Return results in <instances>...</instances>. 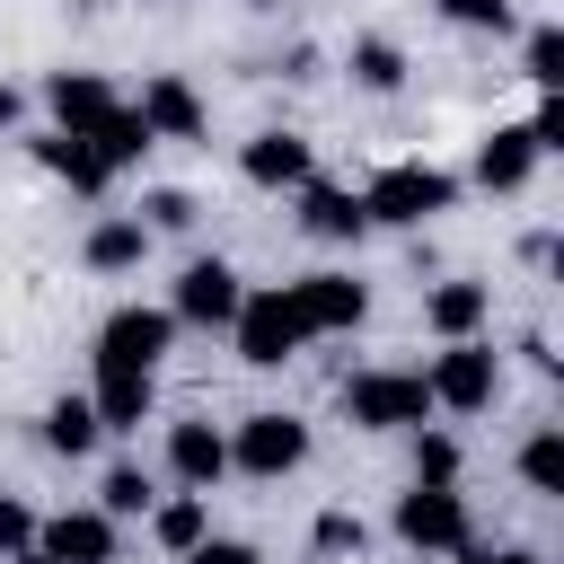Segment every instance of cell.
Instances as JSON below:
<instances>
[{
  "instance_id": "6da1fadb",
  "label": "cell",
  "mask_w": 564,
  "mask_h": 564,
  "mask_svg": "<svg viewBox=\"0 0 564 564\" xmlns=\"http://www.w3.org/2000/svg\"><path fill=\"white\" fill-rule=\"evenodd\" d=\"M449 203H458V176H449V167H423V159H397V167H379V176L361 185L370 229H423V220H441Z\"/></svg>"
},
{
  "instance_id": "7a4b0ae2",
  "label": "cell",
  "mask_w": 564,
  "mask_h": 564,
  "mask_svg": "<svg viewBox=\"0 0 564 564\" xmlns=\"http://www.w3.org/2000/svg\"><path fill=\"white\" fill-rule=\"evenodd\" d=\"M229 344H238V361H247V370H282V361H300V352H308V326H300L291 282L247 291V300H238V317H229Z\"/></svg>"
},
{
  "instance_id": "3957f363",
  "label": "cell",
  "mask_w": 564,
  "mask_h": 564,
  "mask_svg": "<svg viewBox=\"0 0 564 564\" xmlns=\"http://www.w3.org/2000/svg\"><path fill=\"white\" fill-rule=\"evenodd\" d=\"M335 414L352 432H414V423H432V388H423V370H352L335 388Z\"/></svg>"
},
{
  "instance_id": "277c9868",
  "label": "cell",
  "mask_w": 564,
  "mask_h": 564,
  "mask_svg": "<svg viewBox=\"0 0 564 564\" xmlns=\"http://www.w3.org/2000/svg\"><path fill=\"white\" fill-rule=\"evenodd\" d=\"M308 467V423L282 414V405H256L229 423V476H256V485H282Z\"/></svg>"
},
{
  "instance_id": "5b68a950",
  "label": "cell",
  "mask_w": 564,
  "mask_h": 564,
  "mask_svg": "<svg viewBox=\"0 0 564 564\" xmlns=\"http://www.w3.org/2000/svg\"><path fill=\"white\" fill-rule=\"evenodd\" d=\"M423 388H432V414H485V405L502 397V352H494L485 335H458V344L432 352Z\"/></svg>"
},
{
  "instance_id": "8992f818",
  "label": "cell",
  "mask_w": 564,
  "mask_h": 564,
  "mask_svg": "<svg viewBox=\"0 0 564 564\" xmlns=\"http://www.w3.org/2000/svg\"><path fill=\"white\" fill-rule=\"evenodd\" d=\"M388 529H397V546H414V555H458V546H476V520H467V494H458V485H405L397 511H388Z\"/></svg>"
},
{
  "instance_id": "52a82bcc",
  "label": "cell",
  "mask_w": 564,
  "mask_h": 564,
  "mask_svg": "<svg viewBox=\"0 0 564 564\" xmlns=\"http://www.w3.org/2000/svg\"><path fill=\"white\" fill-rule=\"evenodd\" d=\"M176 352V317L167 308H115L106 326H97V370H159Z\"/></svg>"
},
{
  "instance_id": "ba28073f",
  "label": "cell",
  "mask_w": 564,
  "mask_h": 564,
  "mask_svg": "<svg viewBox=\"0 0 564 564\" xmlns=\"http://www.w3.org/2000/svg\"><path fill=\"white\" fill-rule=\"evenodd\" d=\"M238 300H247L238 264H220V256H185V273H176V291H167V317H176V326H229Z\"/></svg>"
},
{
  "instance_id": "9c48e42d",
  "label": "cell",
  "mask_w": 564,
  "mask_h": 564,
  "mask_svg": "<svg viewBox=\"0 0 564 564\" xmlns=\"http://www.w3.org/2000/svg\"><path fill=\"white\" fill-rule=\"evenodd\" d=\"M291 300H300L308 344H317V335H352V326L370 317V282H361V273H335V264H326V273H300Z\"/></svg>"
},
{
  "instance_id": "30bf717a",
  "label": "cell",
  "mask_w": 564,
  "mask_h": 564,
  "mask_svg": "<svg viewBox=\"0 0 564 564\" xmlns=\"http://www.w3.org/2000/svg\"><path fill=\"white\" fill-rule=\"evenodd\" d=\"M132 106H141L150 141H212V106L194 97V79H185V70H150Z\"/></svg>"
},
{
  "instance_id": "8fae6325",
  "label": "cell",
  "mask_w": 564,
  "mask_h": 564,
  "mask_svg": "<svg viewBox=\"0 0 564 564\" xmlns=\"http://www.w3.org/2000/svg\"><path fill=\"white\" fill-rule=\"evenodd\" d=\"M238 176H247L256 194H300V185L317 176V141H308V132H282V123H273V132H256V141L238 150Z\"/></svg>"
},
{
  "instance_id": "7c38bea8",
  "label": "cell",
  "mask_w": 564,
  "mask_h": 564,
  "mask_svg": "<svg viewBox=\"0 0 564 564\" xmlns=\"http://www.w3.org/2000/svg\"><path fill=\"white\" fill-rule=\"evenodd\" d=\"M123 520H106L97 502H79V511H53V520H35V555L44 564H115V538Z\"/></svg>"
},
{
  "instance_id": "4fadbf2b",
  "label": "cell",
  "mask_w": 564,
  "mask_h": 564,
  "mask_svg": "<svg viewBox=\"0 0 564 564\" xmlns=\"http://www.w3.org/2000/svg\"><path fill=\"white\" fill-rule=\"evenodd\" d=\"M300 229L317 238V247H352V238H370V212H361V185H326V176H308L300 194Z\"/></svg>"
},
{
  "instance_id": "5bb4252c",
  "label": "cell",
  "mask_w": 564,
  "mask_h": 564,
  "mask_svg": "<svg viewBox=\"0 0 564 564\" xmlns=\"http://www.w3.org/2000/svg\"><path fill=\"white\" fill-rule=\"evenodd\" d=\"M167 476H176L185 494H212V485L229 476V432H220V423H203V414L167 423Z\"/></svg>"
},
{
  "instance_id": "9a60e30c",
  "label": "cell",
  "mask_w": 564,
  "mask_h": 564,
  "mask_svg": "<svg viewBox=\"0 0 564 564\" xmlns=\"http://www.w3.org/2000/svg\"><path fill=\"white\" fill-rule=\"evenodd\" d=\"M538 159H546V150L529 141V123H494V132L476 141V167H467V176H476L485 194H520V185L538 176Z\"/></svg>"
},
{
  "instance_id": "2e32d148",
  "label": "cell",
  "mask_w": 564,
  "mask_h": 564,
  "mask_svg": "<svg viewBox=\"0 0 564 564\" xmlns=\"http://www.w3.org/2000/svg\"><path fill=\"white\" fill-rule=\"evenodd\" d=\"M44 106H53V123H62V132H97L123 97L106 88V70H44Z\"/></svg>"
},
{
  "instance_id": "e0dca14e",
  "label": "cell",
  "mask_w": 564,
  "mask_h": 564,
  "mask_svg": "<svg viewBox=\"0 0 564 564\" xmlns=\"http://www.w3.org/2000/svg\"><path fill=\"white\" fill-rule=\"evenodd\" d=\"M26 150H35V167H44V176H62V185H70V194H88V203L115 185V167H106V159H97L79 132H62V123H53V132H35Z\"/></svg>"
},
{
  "instance_id": "ac0fdd59",
  "label": "cell",
  "mask_w": 564,
  "mask_h": 564,
  "mask_svg": "<svg viewBox=\"0 0 564 564\" xmlns=\"http://www.w3.org/2000/svg\"><path fill=\"white\" fill-rule=\"evenodd\" d=\"M88 405H97V423H106V432H141V423H150V405H159V370H97Z\"/></svg>"
},
{
  "instance_id": "d6986e66",
  "label": "cell",
  "mask_w": 564,
  "mask_h": 564,
  "mask_svg": "<svg viewBox=\"0 0 564 564\" xmlns=\"http://www.w3.org/2000/svg\"><path fill=\"white\" fill-rule=\"evenodd\" d=\"M485 317H494V291H485V282H432V291H423V326H432L441 344L485 335Z\"/></svg>"
},
{
  "instance_id": "ffe728a7",
  "label": "cell",
  "mask_w": 564,
  "mask_h": 564,
  "mask_svg": "<svg viewBox=\"0 0 564 564\" xmlns=\"http://www.w3.org/2000/svg\"><path fill=\"white\" fill-rule=\"evenodd\" d=\"M79 256H88V273H141V256H150V229H141V212H115V220H97V229L79 238Z\"/></svg>"
},
{
  "instance_id": "44dd1931",
  "label": "cell",
  "mask_w": 564,
  "mask_h": 564,
  "mask_svg": "<svg viewBox=\"0 0 564 564\" xmlns=\"http://www.w3.org/2000/svg\"><path fill=\"white\" fill-rule=\"evenodd\" d=\"M141 520H150V538H159L167 555H185V546H203V538H212V494H159Z\"/></svg>"
},
{
  "instance_id": "7402d4cb",
  "label": "cell",
  "mask_w": 564,
  "mask_h": 564,
  "mask_svg": "<svg viewBox=\"0 0 564 564\" xmlns=\"http://www.w3.org/2000/svg\"><path fill=\"white\" fill-rule=\"evenodd\" d=\"M97 441H106V423H97L88 388H79V397H53V405H44V449H53V458H88Z\"/></svg>"
},
{
  "instance_id": "603a6c76",
  "label": "cell",
  "mask_w": 564,
  "mask_h": 564,
  "mask_svg": "<svg viewBox=\"0 0 564 564\" xmlns=\"http://www.w3.org/2000/svg\"><path fill=\"white\" fill-rule=\"evenodd\" d=\"M79 141H88V150H97L115 176H123V167H141V159L159 150V141H150V123H141V106H115V115H106L97 132H79Z\"/></svg>"
},
{
  "instance_id": "cb8c5ba5",
  "label": "cell",
  "mask_w": 564,
  "mask_h": 564,
  "mask_svg": "<svg viewBox=\"0 0 564 564\" xmlns=\"http://www.w3.org/2000/svg\"><path fill=\"white\" fill-rule=\"evenodd\" d=\"M344 70H352V88H361V97H397V88H405V53H397L388 35H352Z\"/></svg>"
},
{
  "instance_id": "d4e9b609",
  "label": "cell",
  "mask_w": 564,
  "mask_h": 564,
  "mask_svg": "<svg viewBox=\"0 0 564 564\" xmlns=\"http://www.w3.org/2000/svg\"><path fill=\"white\" fill-rule=\"evenodd\" d=\"M458 467H467L458 432H441V423H414V485H458Z\"/></svg>"
},
{
  "instance_id": "484cf974",
  "label": "cell",
  "mask_w": 564,
  "mask_h": 564,
  "mask_svg": "<svg viewBox=\"0 0 564 564\" xmlns=\"http://www.w3.org/2000/svg\"><path fill=\"white\" fill-rule=\"evenodd\" d=\"M520 485H529V494H564V432H555V423H538V432L520 441Z\"/></svg>"
},
{
  "instance_id": "4316f807",
  "label": "cell",
  "mask_w": 564,
  "mask_h": 564,
  "mask_svg": "<svg viewBox=\"0 0 564 564\" xmlns=\"http://www.w3.org/2000/svg\"><path fill=\"white\" fill-rule=\"evenodd\" d=\"M150 502H159L150 467H132V458H123V467H106V485H97V511H106V520H141Z\"/></svg>"
},
{
  "instance_id": "83f0119b",
  "label": "cell",
  "mask_w": 564,
  "mask_h": 564,
  "mask_svg": "<svg viewBox=\"0 0 564 564\" xmlns=\"http://www.w3.org/2000/svg\"><path fill=\"white\" fill-rule=\"evenodd\" d=\"M520 79L546 97V88H564V26H529L520 35Z\"/></svg>"
},
{
  "instance_id": "f1b7e54d",
  "label": "cell",
  "mask_w": 564,
  "mask_h": 564,
  "mask_svg": "<svg viewBox=\"0 0 564 564\" xmlns=\"http://www.w3.org/2000/svg\"><path fill=\"white\" fill-rule=\"evenodd\" d=\"M194 220H203V203H194L185 185H150V194H141V229H150V238H176V229H194Z\"/></svg>"
},
{
  "instance_id": "f546056e",
  "label": "cell",
  "mask_w": 564,
  "mask_h": 564,
  "mask_svg": "<svg viewBox=\"0 0 564 564\" xmlns=\"http://www.w3.org/2000/svg\"><path fill=\"white\" fill-rule=\"evenodd\" d=\"M432 18H449V26H467V35H511V26H520L511 0H432Z\"/></svg>"
},
{
  "instance_id": "4dcf8cb0",
  "label": "cell",
  "mask_w": 564,
  "mask_h": 564,
  "mask_svg": "<svg viewBox=\"0 0 564 564\" xmlns=\"http://www.w3.org/2000/svg\"><path fill=\"white\" fill-rule=\"evenodd\" d=\"M308 546H317L326 564H344V555H361V546H370V529H361V511H317Z\"/></svg>"
},
{
  "instance_id": "1f68e13d",
  "label": "cell",
  "mask_w": 564,
  "mask_h": 564,
  "mask_svg": "<svg viewBox=\"0 0 564 564\" xmlns=\"http://www.w3.org/2000/svg\"><path fill=\"white\" fill-rule=\"evenodd\" d=\"M26 546H35V511H26L18 494H0V564H9V555H26Z\"/></svg>"
},
{
  "instance_id": "d6a6232c",
  "label": "cell",
  "mask_w": 564,
  "mask_h": 564,
  "mask_svg": "<svg viewBox=\"0 0 564 564\" xmlns=\"http://www.w3.org/2000/svg\"><path fill=\"white\" fill-rule=\"evenodd\" d=\"M529 141H538V150H564V88H546V97H538V115H529Z\"/></svg>"
},
{
  "instance_id": "836d02e7",
  "label": "cell",
  "mask_w": 564,
  "mask_h": 564,
  "mask_svg": "<svg viewBox=\"0 0 564 564\" xmlns=\"http://www.w3.org/2000/svg\"><path fill=\"white\" fill-rule=\"evenodd\" d=\"M176 564H264V555H256L247 538H203V546H185Z\"/></svg>"
},
{
  "instance_id": "e575fe53",
  "label": "cell",
  "mask_w": 564,
  "mask_h": 564,
  "mask_svg": "<svg viewBox=\"0 0 564 564\" xmlns=\"http://www.w3.org/2000/svg\"><path fill=\"white\" fill-rule=\"evenodd\" d=\"M273 70H282V79H317V44H291Z\"/></svg>"
},
{
  "instance_id": "d590c367",
  "label": "cell",
  "mask_w": 564,
  "mask_h": 564,
  "mask_svg": "<svg viewBox=\"0 0 564 564\" xmlns=\"http://www.w3.org/2000/svg\"><path fill=\"white\" fill-rule=\"evenodd\" d=\"M18 115H26V97H18V88H9V79H0V141H9V132H18Z\"/></svg>"
},
{
  "instance_id": "8d00e7d4",
  "label": "cell",
  "mask_w": 564,
  "mask_h": 564,
  "mask_svg": "<svg viewBox=\"0 0 564 564\" xmlns=\"http://www.w3.org/2000/svg\"><path fill=\"white\" fill-rule=\"evenodd\" d=\"M485 564H546V555H538V546H494Z\"/></svg>"
},
{
  "instance_id": "74e56055",
  "label": "cell",
  "mask_w": 564,
  "mask_h": 564,
  "mask_svg": "<svg viewBox=\"0 0 564 564\" xmlns=\"http://www.w3.org/2000/svg\"><path fill=\"white\" fill-rule=\"evenodd\" d=\"M458 564H485V555H476V546H458Z\"/></svg>"
},
{
  "instance_id": "f35d334b",
  "label": "cell",
  "mask_w": 564,
  "mask_h": 564,
  "mask_svg": "<svg viewBox=\"0 0 564 564\" xmlns=\"http://www.w3.org/2000/svg\"><path fill=\"white\" fill-rule=\"evenodd\" d=\"M247 9H282V0H247Z\"/></svg>"
},
{
  "instance_id": "ab89813d",
  "label": "cell",
  "mask_w": 564,
  "mask_h": 564,
  "mask_svg": "<svg viewBox=\"0 0 564 564\" xmlns=\"http://www.w3.org/2000/svg\"><path fill=\"white\" fill-rule=\"evenodd\" d=\"M9 564H35V546H26V555H9Z\"/></svg>"
},
{
  "instance_id": "60d3db41",
  "label": "cell",
  "mask_w": 564,
  "mask_h": 564,
  "mask_svg": "<svg viewBox=\"0 0 564 564\" xmlns=\"http://www.w3.org/2000/svg\"><path fill=\"white\" fill-rule=\"evenodd\" d=\"M35 564H44V555H35Z\"/></svg>"
}]
</instances>
